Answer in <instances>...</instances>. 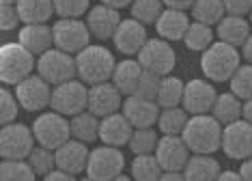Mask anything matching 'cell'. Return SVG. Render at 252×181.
<instances>
[{
  "instance_id": "6da1fadb",
  "label": "cell",
  "mask_w": 252,
  "mask_h": 181,
  "mask_svg": "<svg viewBox=\"0 0 252 181\" xmlns=\"http://www.w3.org/2000/svg\"><path fill=\"white\" fill-rule=\"evenodd\" d=\"M222 129L224 127L214 115H196L190 117L181 138L194 155H214L222 149Z\"/></svg>"
},
{
  "instance_id": "7a4b0ae2",
  "label": "cell",
  "mask_w": 252,
  "mask_h": 181,
  "mask_svg": "<svg viewBox=\"0 0 252 181\" xmlns=\"http://www.w3.org/2000/svg\"><path fill=\"white\" fill-rule=\"evenodd\" d=\"M76 69L80 80L89 87H95V84L112 80L117 60H114V54L104 45H89L80 54H76Z\"/></svg>"
},
{
  "instance_id": "3957f363",
  "label": "cell",
  "mask_w": 252,
  "mask_h": 181,
  "mask_svg": "<svg viewBox=\"0 0 252 181\" xmlns=\"http://www.w3.org/2000/svg\"><path fill=\"white\" fill-rule=\"evenodd\" d=\"M37 67L35 54H31L20 41L2 43L0 48V80L4 87H18L32 76Z\"/></svg>"
},
{
  "instance_id": "277c9868",
  "label": "cell",
  "mask_w": 252,
  "mask_h": 181,
  "mask_svg": "<svg viewBox=\"0 0 252 181\" xmlns=\"http://www.w3.org/2000/svg\"><path fill=\"white\" fill-rule=\"evenodd\" d=\"M239 48L216 41L200 56V69L209 82H228L239 69Z\"/></svg>"
},
{
  "instance_id": "5b68a950",
  "label": "cell",
  "mask_w": 252,
  "mask_h": 181,
  "mask_svg": "<svg viewBox=\"0 0 252 181\" xmlns=\"http://www.w3.org/2000/svg\"><path fill=\"white\" fill-rule=\"evenodd\" d=\"M32 134H35L37 145L56 151L67 140H71V123L67 117H63L54 110L41 112L32 123Z\"/></svg>"
},
{
  "instance_id": "8992f818",
  "label": "cell",
  "mask_w": 252,
  "mask_h": 181,
  "mask_svg": "<svg viewBox=\"0 0 252 181\" xmlns=\"http://www.w3.org/2000/svg\"><path fill=\"white\" fill-rule=\"evenodd\" d=\"M50 108L59 115L71 119L80 112L89 110V89L82 80H69L52 89Z\"/></svg>"
},
{
  "instance_id": "52a82bcc",
  "label": "cell",
  "mask_w": 252,
  "mask_h": 181,
  "mask_svg": "<svg viewBox=\"0 0 252 181\" xmlns=\"http://www.w3.org/2000/svg\"><path fill=\"white\" fill-rule=\"evenodd\" d=\"M37 73L45 82L52 84V87L69 82V80H73V76H78L76 56L63 52L59 48H52L37 59Z\"/></svg>"
},
{
  "instance_id": "ba28073f",
  "label": "cell",
  "mask_w": 252,
  "mask_h": 181,
  "mask_svg": "<svg viewBox=\"0 0 252 181\" xmlns=\"http://www.w3.org/2000/svg\"><path fill=\"white\" fill-rule=\"evenodd\" d=\"M35 149V134L24 123H9L0 129V155L2 160H28Z\"/></svg>"
},
{
  "instance_id": "9c48e42d",
  "label": "cell",
  "mask_w": 252,
  "mask_h": 181,
  "mask_svg": "<svg viewBox=\"0 0 252 181\" xmlns=\"http://www.w3.org/2000/svg\"><path fill=\"white\" fill-rule=\"evenodd\" d=\"M52 32H54V48L63 50V52L76 56L80 54L84 48L91 45V30L87 26V22L82 20H67V18H61L54 22L52 26Z\"/></svg>"
},
{
  "instance_id": "30bf717a",
  "label": "cell",
  "mask_w": 252,
  "mask_h": 181,
  "mask_svg": "<svg viewBox=\"0 0 252 181\" xmlns=\"http://www.w3.org/2000/svg\"><path fill=\"white\" fill-rule=\"evenodd\" d=\"M136 60L142 65L145 71H151L156 76L164 78V76H170V71L175 69L177 54L170 41L158 37V39H149L145 48L140 50V54L136 56Z\"/></svg>"
},
{
  "instance_id": "8fae6325",
  "label": "cell",
  "mask_w": 252,
  "mask_h": 181,
  "mask_svg": "<svg viewBox=\"0 0 252 181\" xmlns=\"http://www.w3.org/2000/svg\"><path fill=\"white\" fill-rule=\"evenodd\" d=\"M123 166H125V155L121 153V149L101 145L91 151L87 177L95 181H112L114 177L123 175Z\"/></svg>"
},
{
  "instance_id": "7c38bea8",
  "label": "cell",
  "mask_w": 252,
  "mask_h": 181,
  "mask_svg": "<svg viewBox=\"0 0 252 181\" xmlns=\"http://www.w3.org/2000/svg\"><path fill=\"white\" fill-rule=\"evenodd\" d=\"M52 84L45 82L41 76L32 73L31 78H26L24 82H20L15 87V97H18L20 106L26 112H41L50 106L52 101Z\"/></svg>"
},
{
  "instance_id": "4fadbf2b",
  "label": "cell",
  "mask_w": 252,
  "mask_h": 181,
  "mask_svg": "<svg viewBox=\"0 0 252 181\" xmlns=\"http://www.w3.org/2000/svg\"><path fill=\"white\" fill-rule=\"evenodd\" d=\"M222 151L231 160H248L252 157V125L244 119L231 123L222 129Z\"/></svg>"
},
{
  "instance_id": "5bb4252c",
  "label": "cell",
  "mask_w": 252,
  "mask_h": 181,
  "mask_svg": "<svg viewBox=\"0 0 252 181\" xmlns=\"http://www.w3.org/2000/svg\"><path fill=\"white\" fill-rule=\"evenodd\" d=\"M216 99H218V93H216L214 84L209 80H203V78H194V80L186 84L181 106L190 117L209 115V112L214 110Z\"/></svg>"
},
{
  "instance_id": "9a60e30c",
  "label": "cell",
  "mask_w": 252,
  "mask_h": 181,
  "mask_svg": "<svg viewBox=\"0 0 252 181\" xmlns=\"http://www.w3.org/2000/svg\"><path fill=\"white\" fill-rule=\"evenodd\" d=\"M192 151L188 149L186 140L181 136H162L156 149V157L159 166L164 168V173H183V168L188 166Z\"/></svg>"
},
{
  "instance_id": "2e32d148",
  "label": "cell",
  "mask_w": 252,
  "mask_h": 181,
  "mask_svg": "<svg viewBox=\"0 0 252 181\" xmlns=\"http://www.w3.org/2000/svg\"><path fill=\"white\" fill-rule=\"evenodd\" d=\"M123 93L112 82H101L89 89V112L104 119L123 108Z\"/></svg>"
},
{
  "instance_id": "e0dca14e",
  "label": "cell",
  "mask_w": 252,
  "mask_h": 181,
  "mask_svg": "<svg viewBox=\"0 0 252 181\" xmlns=\"http://www.w3.org/2000/svg\"><path fill=\"white\" fill-rule=\"evenodd\" d=\"M112 41H114V48H117L121 54L138 56L140 50L145 48V43L149 41L147 28H145V24H140V22L134 20V18L123 20L121 26H119L117 32H114Z\"/></svg>"
},
{
  "instance_id": "ac0fdd59",
  "label": "cell",
  "mask_w": 252,
  "mask_h": 181,
  "mask_svg": "<svg viewBox=\"0 0 252 181\" xmlns=\"http://www.w3.org/2000/svg\"><path fill=\"white\" fill-rule=\"evenodd\" d=\"M121 15H119V9H112L108 4H97L87 13V26L91 30V35L99 41H108V39L114 37L117 28L121 26Z\"/></svg>"
},
{
  "instance_id": "d6986e66",
  "label": "cell",
  "mask_w": 252,
  "mask_h": 181,
  "mask_svg": "<svg viewBox=\"0 0 252 181\" xmlns=\"http://www.w3.org/2000/svg\"><path fill=\"white\" fill-rule=\"evenodd\" d=\"M89 157H91V151L87 143H80V140L71 138L61 149H56V168H61V171L69 175L87 173Z\"/></svg>"
},
{
  "instance_id": "ffe728a7",
  "label": "cell",
  "mask_w": 252,
  "mask_h": 181,
  "mask_svg": "<svg viewBox=\"0 0 252 181\" xmlns=\"http://www.w3.org/2000/svg\"><path fill=\"white\" fill-rule=\"evenodd\" d=\"M121 112L127 117V121L131 123L134 129H147L153 127L159 119V106L158 101H149V99H140V97H127L123 101Z\"/></svg>"
},
{
  "instance_id": "44dd1931",
  "label": "cell",
  "mask_w": 252,
  "mask_h": 181,
  "mask_svg": "<svg viewBox=\"0 0 252 181\" xmlns=\"http://www.w3.org/2000/svg\"><path fill=\"white\" fill-rule=\"evenodd\" d=\"M134 134V127L127 121L123 112H114L101 119L99 123V140L108 147H117L121 149L123 145H129V138Z\"/></svg>"
},
{
  "instance_id": "7402d4cb",
  "label": "cell",
  "mask_w": 252,
  "mask_h": 181,
  "mask_svg": "<svg viewBox=\"0 0 252 181\" xmlns=\"http://www.w3.org/2000/svg\"><path fill=\"white\" fill-rule=\"evenodd\" d=\"M18 41L31 54L41 56L54 48V32L48 24H24L18 32Z\"/></svg>"
},
{
  "instance_id": "603a6c76",
  "label": "cell",
  "mask_w": 252,
  "mask_h": 181,
  "mask_svg": "<svg viewBox=\"0 0 252 181\" xmlns=\"http://www.w3.org/2000/svg\"><path fill=\"white\" fill-rule=\"evenodd\" d=\"M190 18L186 11H175V9H164V13L159 15V20L156 22V30L159 39L166 41H183L188 28H190Z\"/></svg>"
},
{
  "instance_id": "cb8c5ba5",
  "label": "cell",
  "mask_w": 252,
  "mask_h": 181,
  "mask_svg": "<svg viewBox=\"0 0 252 181\" xmlns=\"http://www.w3.org/2000/svg\"><path fill=\"white\" fill-rule=\"evenodd\" d=\"M250 22L246 18H237V15H224L222 22L216 26V35L220 41H224L233 48H242L252 32H250Z\"/></svg>"
},
{
  "instance_id": "d4e9b609",
  "label": "cell",
  "mask_w": 252,
  "mask_h": 181,
  "mask_svg": "<svg viewBox=\"0 0 252 181\" xmlns=\"http://www.w3.org/2000/svg\"><path fill=\"white\" fill-rule=\"evenodd\" d=\"M142 73H145V69H142V65L138 60L125 59L121 63H117V69H114L110 82L121 90L123 97H131L136 93V87H138Z\"/></svg>"
},
{
  "instance_id": "484cf974",
  "label": "cell",
  "mask_w": 252,
  "mask_h": 181,
  "mask_svg": "<svg viewBox=\"0 0 252 181\" xmlns=\"http://www.w3.org/2000/svg\"><path fill=\"white\" fill-rule=\"evenodd\" d=\"M220 173V162L214 155H192L183 168L186 181H216Z\"/></svg>"
},
{
  "instance_id": "4316f807",
  "label": "cell",
  "mask_w": 252,
  "mask_h": 181,
  "mask_svg": "<svg viewBox=\"0 0 252 181\" xmlns=\"http://www.w3.org/2000/svg\"><path fill=\"white\" fill-rule=\"evenodd\" d=\"M15 7L24 24H45L56 13L54 0H18Z\"/></svg>"
},
{
  "instance_id": "83f0119b",
  "label": "cell",
  "mask_w": 252,
  "mask_h": 181,
  "mask_svg": "<svg viewBox=\"0 0 252 181\" xmlns=\"http://www.w3.org/2000/svg\"><path fill=\"white\" fill-rule=\"evenodd\" d=\"M69 123H71V138L80 140V143H87L89 145V143H93V140L99 138V123H101V119L95 117L93 112H89V110L80 112V115L69 119Z\"/></svg>"
},
{
  "instance_id": "f1b7e54d",
  "label": "cell",
  "mask_w": 252,
  "mask_h": 181,
  "mask_svg": "<svg viewBox=\"0 0 252 181\" xmlns=\"http://www.w3.org/2000/svg\"><path fill=\"white\" fill-rule=\"evenodd\" d=\"M242 110H244V101L242 99L235 97L233 93H222V95H218L211 115L220 121L222 127H226V125H231V123L242 119Z\"/></svg>"
},
{
  "instance_id": "f546056e",
  "label": "cell",
  "mask_w": 252,
  "mask_h": 181,
  "mask_svg": "<svg viewBox=\"0 0 252 181\" xmlns=\"http://www.w3.org/2000/svg\"><path fill=\"white\" fill-rule=\"evenodd\" d=\"M183 90H186V84H183L177 76H164L162 82H159V90H158V106L159 108H177V106L183 104Z\"/></svg>"
},
{
  "instance_id": "4dcf8cb0",
  "label": "cell",
  "mask_w": 252,
  "mask_h": 181,
  "mask_svg": "<svg viewBox=\"0 0 252 181\" xmlns=\"http://www.w3.org/2000/svg\"><path fill=\"white\" fill-rule=\"evenodd\" d=\"M190 13L194 22H200V24H207V26H218L222 18L226 15V9L222 0H196L194 7L190 9Z\"/></svg>"
},
{
  "instance_id": "1f68e13d",
  "label": "cell",
  "mask_w": 252,
  "mask_h": 181,
  "mask_svg": "<svg viewBox=\"0 0 252 181\" xmlns=\"http://www.w3.org/2000/svg\"><path fill=\"white\" fill-rule=\"evenodd\" d=\"M188 121V112L183 110V106H177V108H164L159 112V119H158V127L164 136H181L183 129H186Z\"/></svg>"
},
{
  "instance_id": "d6a6232c",
  "label": "cell",
  "mask_w": 252,
  "mask_h": 181,
  "mask_svg": "<svg viewBox=\"0 0 252 181\" xmlns=\"http://www.w3.org/2000/svg\"><path fill=\"white\" fill-rule=\"evenodd\" d=\"M164 168L159 166L156 153L151 155H134L131 162V179L134 181H159Z\"/></svg>"
},
{
  "instance_id": "836d02e7",
  "label": "cell",
  "mask_w": 252,
  "mask_h": 181,
  "mask_svg": "<svg viewBox=\"0 0 252 181\" xmlns=\"http://www.w3.org/2000/svg\"><path fill=\"white\" fill-rule=\"evenodd\" d=\"M183 43H186V48L192 50V52H205L209 45H214V30H211V26H207V24L192 22L186 37H183Z\"/></svg>"
},
{
  "instance_id": "e575fe53",
  "label": "cell",
  "mask_w": 252,
  "mask_h": 181,
  "mask_svg": "<svg viewBox=\"0 0 252 181\" xmlns=\"http://www.w3.org/2000/svg\"><path fill=\"white\" fill-rule=\"evenodd\" d=\"M131 18L138 20L140 24H156L159 20V15L164 13V2L162 0H134L131 2Z\"/></svg>"
},
{
  "instance_id": "d590c367",
  "label": "cell",
  "mask_w": 252,
  "mask_h": 181,
  "mask_svg": "<svg viewBox=\"0 0 252 181\" xmlns=\"http://www.w3.org/2000/svg\"><path fill=\"white\" fill-rule=\"evenodd\" d=\"M158 143H159L158 132L153 127H147V129H134L127 147L134 155H151V153H156Z\"/></svg>"
},
{
  "instance_id": "8d00e7d4",
  "label": "cell",
  "mask_w": 252,
  "mask_h": 181,
  "mask_svg": "<svg viewBox=\"0 0 252 181\" xmlns=\"http://www.w3.org/2000/svg\"><path fill=\"white\" fill-rule=\"evenodd\" d=\"M35 171L26 160H2L0 181H35Z\"/></svg>"
},
{
  "instance_id": "74e56055",
  "label": "cell",
  "mask_w": 252,
  "mask_h": 181,
  "mask_svg": "<svg viewBox=\"0 0 252 181\" xmlns=\"http://www.w3.org/2000/svg\"><path fill=\"white\" fill-rule=\"evenodd\" d=\"M231 84V93L242 101L252 99V65H239V69L235 71V76L228 80Z\"/></svg>"
},
{
  "instance_id": "f35d334b",
  "label": "cell",
  "mask_w": 252,
  "mask_h": 181,
  "mask_svg": "<svg viewBox=\"0 0 252 181\" xmlns=\"http://www.w3.org/2000/svg\"><path fill=\"white\" fill-rule=\"evenodd\" d=\"M26 162L32 166L35 175H41V177H45V175L52 173L54 168H56V151L45 149V147L37 145L35 149H32V153L28 155Z\"/></svg>"
},
{
  "instance_id": "ab89813d",
  "label": "cell",
  "mask_w": 252,
  "mask_h": 181,
  "mask_svg": "<svg viewBox=\"0 0 252 181\" xmlns=\"http://www.w3.org/2000/svg\"><path fill=\"white\" fill-rule=\"evenodd\" d=\"M91 0H54V9L59 18L67 20H80L82 15L89 13Z\"/></svg>"
},
{
  "instance_id": "60d3db41",
  "label": "cell",
  "mask_w": 252,
  "mask_h": 181,
  "mask_svg": "<svg viewBox=\"0 0 252 181\" xmlns=\"http://www.w3.org/2000/svg\"><path fill=\"white\" fill-rule=\"evenodd\" d=\"M20 108L22 106H20L18 97H15V93H11V90L4 87L2 90H0V123H2V125L15 123Z\"/></svg>"
},
{
  "instance_id": "b9f144b4",
  "label": "cell",
  "mask_w": 252,
  "mask_h": 181,
  "mask_svg": "<svg viewBox=\"0 0 252 181\" xmlns=\"http://www.w3.org/2000/svg\"><path fill=\"white\" fill-rule=\"evenodd\" d=\"M159 82H162V78L156 76V73L151 71H145L138 82V87H136V93L134 97H140V99H149V101H156L158 99V90H159Z\"/></svg>"
},
{
  "instance_id": "7bdbcfd3",
  "label": "cell",
  "mask_w": 252,
  "mask_h": 181,
  "mask_svg": "<svg viewBox=\"0 0 252 181\" xmlns=\"http://www.w3.org/2000/svg\"><path fill=\"white\" fill-rule=\"evenodd\" d=\"M20 24H24V22H22L18 13V7L15 4H2V9H0V28L4 32H9V30L20 28Z\"/></svg>"
},
{
  "instance_id": "ee69618b",
  "label": "cell",
  "mask_w": 252,
  "mask_h": 181,
  "mask_svg": "<svg viewBox=\"0 0 252 181\" xmlns=\"http://www.w3.org/2000/svg\"><path fill=\"white\" fill-rule=\"evenodd\" d=\"M226 9V15H237V18H246L252 11V0H222Z\"/></svg>"
},
{
  "instance_id": "f6af8a7d",
  "label": "cell",
  "mask_w": 252,
  "mask_h": 181,
  "mask_svg": "<svg viewBox=\"0 0 252 181\" xmlns=\"http://www.w3.org/2000/svg\"><path fill=\"white\" fill-rule=\"evenodd\" d=\"M166 9H175V11H188L194 7L196 0H162Z\"/></svg>"
},
{
  "instance_id": "bcb514c9",
  "label": "cell",
  "mask_w": 252,
  "mask_h": 181,
  "mask_svg": "<svg viewBox=\"0 0 252 181\" xmlns=\"http://www.w3.org/2000/svg\"><path fill=\"white\" fill-rule=\"evenodd\" d=\"M43 181H76V175H69V173L61 171V168H54L52 173L45 175Z\"/></svg>"
},
{
  "instance_id": "7dc6e473",
  "label": "cell",
  "mask_w": 252,
  "mask_h": 181,
  "mask_svg": "<svg viewBox=\"0 0 252 181\" xmlns=\"http://www.w3.org/2000/svg\"><path fill=\"white\" fill-rule=\"evenodd\" d=\"M239 175H242L244 181H252V157L242 162V166H239Z\"/></svg>"
},
{
  "instance_id": "c3c4849f",
  "label": "cell",
  "mask_w": 252,
  "mask_h": 181,
  "mask_svg": "<svg viewBox=\"0 0 252 181\" xmlns=\"http://www.w3.org/2000/svg\"><path fill=\"white\" fill-rule=\"evenodd\" d=\"M99 2L108 4V7H112V9H125V7H131L134 0H99Z\"/></svg>"
},
{
  "instance_id": "681fc988",
  "label": "cell",
  "mask_w": 252,
  "mask_h": 181,
  "mask_svg": "<svg viewBox=\"0 0 252 181\" xmlns=\"http://www.w3.org/2000/svg\"><path fill=\"white\" fill-rule=\"evenodd\" d=\"M242 56L246 59V63L252 65V35L246 39V43L242 45Z\"/></svg>"
},
{
  "instance_id": "f907efd6",
  "label": "cell",
  "mask_w": 252,
  "mask_h": 181,
  "mask_svg": "<svg viewBox=\"0 0 252 181\" xmlns=\"http://www.w3.org/2000/svg\"><path fill=\"white\" fill-rule=\"evenodd\" d=\"M216 181H244V179H242V175L235 173V171H222L220 177H218Z\"/></svg>"
},
{
  "instance_id": "816d5d0a",
  "label": "cell",
  "mask_w": 252,
  "mask_h": 181,
  "mask_svg": "<svg viewBox=\"0 0 252 181\" xmlns=\"http://www.w3.org/2000/svg\"><path fill=\"white\" fill-rule=\"evenodd\" d=\"M242 119L244 121H248L250 125H252V99L248 101H244V110H242Z\"/></svg>"
},
{
  "instance_id": "f5cc1de1",
  "label": "cell",
  "mask_w": 252,
  "mask_h": 181,
  "mask_svg": "<svg viewBox=\"0 0 252 181\" xmlns=\"http://www.w3.org/2000/svg\"><path fill=\"white\" fill-rule=\"evenodd\" d=\"M159 181H186L183 173H162Z\"/></svg>"
},
{
  "instance_id": "db71d44e",
  "label": "cell",
  "mask_w": 252,
  "mask_h": 181,
  "mask_svg": "<svg viewBox=\"0 0 252 181\" xmlns=\"http://www.w3.org/2000/svg\"><path fill=\"white\" fill-rule=\"evenodd\" d=\"M112 181H134L131 177H125V175H119V177H114Z\"/></svg>"
},
{
  "instance_id": "11a10c76",
  "label": "cell",
  "mask_w": 252,
  "mask_h": 181,
  "mask_svg": "<svg viewBox=\"0 0 252 181\" xmlns=\"http://www.w3.org/2000/svg\"><path fill=\"white\" fill-rule=\"evenodd\" d=\"M2 4H18V0H0Z\"/></svg>"
},
{
  "instance_id": "9f6ffc18",
  "label": "cell",
  "mask_w": 252,
  "mask_h": 181,
  "mask_svg": "<svg viewBox=\"0 0 252 181\" xmlns=\"http://www.w3.org/2000/svg\"><path fill=\"white\" fill-rule=\"evenodd\" d=\"M80 181H95V179H91V177H84V179H80Z\"/></svg>"
},
{
  "instance_id": "6f0895ef",
  "label": "cell",
  "mask_w": 252,
  "mask_h": 181,
  "mask_svg": "<svg viewBox=\"0 0 252 181\" xmlns=\"http://www.w3.org/2000/svg\"><path fill=\"white\" fill-rule=\"evenodd\" d=\"M250 26H252V11H250Z\"/></svg>"
}]
</instances>
